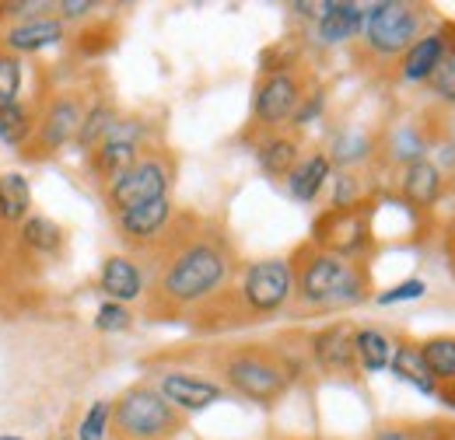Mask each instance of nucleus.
I'll return each mask as SVG.
<instances>
[{"mask_svg":"<svg viewBox=\"0 0 455 440\" xmlns=\"http://www.w3.org/2000/svg\"><path fill=\"white\" fill-rule=\"evenodd\" d=\"M449 185H452V192H455V175H452V178H449Z\"/></svg>","mask_w":455,"mask_h":440,"instance_id":"nucleus-40","label":"nucleus"},{"mask_svg":"<svg viewBox=\"0 0 455 440\" xmlns=\"http://www.w3.org/2000/svg\"><path fill=\"white\" fill-rule=\"evenodd\" d=\"M298 158H301V144L291 133H267L256 144V165H259L263 175H270V178H281L284 182L287 175H291V168L298 165Z\"/></svg>","mask_w":455,"mask_h":440,"instance_id":"nucleus-22","label":"nucleus"},{"mask_svg":"<svg viewBox=\"0 0 455 440\" xmlns=\"http://www.w3.org/2000/svg\"><path fill=\"white\" fill-rule=\"evenodd\" d=\"M375 203H361V207H347V210H323L312 220V245L340 255L350 263H368L375 255Z\"/></svg>","mask_w":455,"mask_h":440,"instance_id":"nucleus-6","label":"nucleus"},{"mask_svg":"<svg viewBox=\"0 0 455 440\" xmlns=\"http://www.w3.org/2000/svg\"><path fill=\"white\" fill-rule=\"evenodd\" d=\"M182 430L186 416L155 385H130L113 398V440H175Z\"/></svg>","mask_w":455,"mask_h":440,"instance_id":"nucleus-5","label":"nucleus"},{"mask_svg":"<svg viewBox=\"0 0 455 440\" xmlns=\"http://www.w3.org/2000/svg\"><path fill=\"white\" fill-rule=\"evenodd\" d=\"M449 46V43H445ZM427 88L445 102V106H455V50L449 46L445 56H442V63H438V70L431 74V81H427Z\"/></svg>","mask_w":455,"mask_h":440,"instance_id":"nucleus-32","label":"nucleus"},{"mask_svg":"<svg viewBox=\"0 0 455 440\" xmlns=\"http://www.w3.org/2000/svg\"><path fill=\"white\" fill-rule=\"evenodd\" d=\"M133 326V315H130V308L126 304H113V301H106L99 311H95V329L99 332H123Z\"/></svg>","mask_w":455,"mask_h":440,"instance_id":"nucleus-33","label":"nucleus"},{"mask_svg":"<svg viewBox=\"0 0 455 440\" xmlns=\"http://www.w3.org/2000/svg\"><path fill=\"white\" fill-rule=\"evenodd\" d=\"M445 50H449V46H445V32H442V25L431 28V32H424L406 53L399 56L396 81L399 84H427L431 74L438 70V63H442Z\"/></svg>","mask_w":455,"mask_h":440,"instance_id":"nucleus-16","label":"nucleus"},{"mask_svg":"<svg viewBox=\"0 0 455 440\" xmlns=\"http://www.w3.org/2000/svg\"><path fill=\"white\" fill-rule=\"evenodd\" d=\"M424 279H403L396 287H389V290H382L375 301L379 304H403V301H417V297H424Z\"/></svg>","mask_w":455,"mask_h":440,"instance_id":"nucleus-34","label":"nucleus"},{"mask_svg":"<svg viewBox=\"0 0 455 440\" xmlns=\"http://www.w3.org/2000/svg\"><path fill=\"white\" fill-rule=\"evenodd\" d=\"M116 119H119V109H116L113 102H109V98H95V102L84 109V119H81V130H77L74 144H77L84 154H92V151L102 144V137L116 126Z\"/></svg>","mask_w":455,"mask_h":440,"instance_id":"nucleus-25","label":"nucleus"},{"mask_svg":"<svg viewBox=\"0 0 455 440\" xmlns=\"http://www.w3.org/2000/svg\"><path fill=\"white\" fill-rule=\"evenodd\" d=\"M151 144V122L140 115H119L116 126L102 137V144L88 154V171L92 178L106 189L113 178H119L126 168L133 165Z\"/></svg>","mask_w":455,"mask_h":440,"instance_id":"nucleus-8","label":"nucleus"},{"mask_svg":"<svg viewBox=\"0 0 455 440\" xmlns=\"http://www.w3.org/2000/svg\"><path fill=\"white\" fill-rule=\"evenodd\" d=\"M84 109H88V102L77 91L53 95L46 112H43V122H39L32 144L25 147V154L39 161V158H50V154L63 151L67 144H74V137L81 130V119H84Z\"/></svg>","mask_w":455,"mask_h":440,"instance_id":"nucleus-10","label":"nucleus"},{"mask_svg":"<svg viewBox=\"0 0 455 440\" xmlns=\"http://www.w3.org/2000/svg\"><path fill=\"white\" fill-rule=\"evenodd\" d=\"M57 11H60V21L67 25V21H84L88 14H95L99 4H92V0H63V4H57Z\"/></svg>","mask_w":455,"mask_h":440,"instance_id":"nucleus-37","label":"nucleus"},{"mask_svg":"<svg viewBox=\"0 0 455 440\" xmlns=\"http://www.w3.org/2000/svg\"><path fill=\"white\" fill-rule=\"evenodd\" d=\"M445 192H449V175H442V168L431 158L399 168V200L413 214H431L445 200Z\"/></svg>","mask_w":455,"mask_h":440,"instance_id":"nucleus-14","label":"nucleus"},{"mask_svg":"<svg viewBox=\"0 0 455 440\" xmlns=\"http://www.w3.org/2000/svg\"><path fill=\"white\" fill-rule=\"evenodd\" d=\"M445 259H449V270L455 276V214L445 224Z\"/></svg>","mask_w":455,"mask_h":440,"instance_id":"nucleus-39","label":"nucleus"},{"mask_svg":"<svg viewBox=\"0 0 455 440\" xmlns=\"http://www.w3.org/2000/svg\"><path fill=\"white\" fill-rule=\"evenodd\" d=\"M424 440H455V420H431V423H420Z\"/></svg>","mask_w":455,"mask_h":440,"instance_id":"nucleus-38","label":"nucleus"},{"mask_svg":"<svg viewBox=\"0 0 455 440\" xmlns=\"http://www.w3.org/2000/svg\"><path fill=\"white\" fill-rule=\"evenodd\" d=\"M21 59L7 50H0V109H11L21 102Z\"/></svg>","mask_w":455,"mask_h":440,"instance_id":"nucleus-31","label":"nucleus"},{"mask_svg":"<svg viewBox=\"0 0 455 440\" xmlns=\"http://www.w3.org/2000/svg\"><path fill=\"white\" fill-rule=\"evenodd\" d=\"M323 106H326V95H323L319 88H315L312 95L305 91V98H301V106H298V112H294V119H291V122H294V126H305V122H312V119L323 112Z\"/></svg>","mask_w":455,"mask_h":440,"instance_id":"nucleus-36","label":"nucleus"},{"mask_svg":"<svg viewBox=\"0 0 455 440\" xmlns=\"http://www.w3.org/2000/svg\"><path fill=\"white\" fill-rule=\"evenodd\" d=\"M305 360L326 374V378H347L354 381L361 374L357 353H354V326L350 322H333L326 329L312 332L305 346Z\"/></svg>","mask_w":455,"mask_h":440,"instance_id":"nucleus-11","label":"nucleus"},{"mask_svg":"<svg viewBox=\"0 0 455 440\" xmlns=\"http://www.w3.org/2000/svg\"><path fill=\"white\" fill-rule=\"evenodd\" d=\"M32 210V189L28 178L18 171L0 175V227H21Z\"/></svg>","mask_w":455,"mask_h":440,"instance_id":"nucleus-24","label":"nucleus"},{"mask_svg":"<svg viewBox=\"0 0 455 440\" xmlns=\"http://www.w3.org/2000/svg\"><path fill=\"white\" fill-rule=\"evenodd\" d=\"M427 147H431V137H427L420 126H396V130H389V137H386V158L399 168L427 158Z\"/></svg>","mask_w":455,"mask_h":440,"instance_id":"nucleus-26","label":"nucleus"},{"mask_svg":"<svg viewBox=\"0 0 455 440\" xmlns=\"http://www.w3.org/2000/svg\"><path fill=\"white\" fill-rule=\"evenodd\" d=\"M155 388L182 416H196V412H204V409H211L214 402L225 398V388L218 385L211 374H193V371H162Z\"/></svg>","mask_w":455,"mask_h":440,"instance_id":"nucleus-12","label":"nucleus"},{"mask_svg":"<svg viewBox=\"0 0 455 440\" xmlns=\"http://www.w3.org/2000/svg\"><path fill=\"white\" fill-rule=\"evenodd\" d=\"M361 203H368L364 178L357 171H333V200H330V207L347 210V207H361Z\"/></svg>","mask_w":455,"mask_h":440,"instance_id":"nucleus-30","label":"nucleus"},{"mask_svg":"<svg viewBox=\"0 0 455 440\" xmlns=\"http://www.w3.org/2000/svg\"><path fill=\"white\" fill-rule=\"evenodd\" d=\"M172 182H175V158H172V151H165V147H148L119 178H113L102 189L106 192V207L113 210L116 217L123 210L155 203V200L169 196Z\"/></svg>","mask_w":455,"mask_h":440,"instance_id":"nucleus-7","label":"nucleus"},{"mask_svg":"<svg viewBox=\"0 0 455 440\" xmlns=\"http://www.w3.org/2000/svg\"><path fill=\"white\" fill-rule=\"evenodd\" d=\"M77 440H113V402L109 398H99L88 405L77 427Z\"/></svg>","mask_w":455,"mask_h":440,"instance_id":"nucleus-29","label":"nucleus"},{"mask_svg":"<svg viewBox=\"0 0 455 440\" xmlns=\"http://www.w3.org/2000/svg\"><path fill=\"white\" fill-rule=\"evenodd\" d=\"M305 98V81L294 67H277L267 70L252 91V119L249 126L256 133H281V126H287L294 119V112Z\"/></svg>","mask_w":455,"mask_h":440,"instance_id":"nucleus-9","label":"nucleus"},{"mask_svg":"<svg viewBox=\"0 0 455 440\" xmlns=\"http://www.w3.org/2000/svg\"><path fill=\"white\" fill-rule=\"evenodd\" d=\"M99 290L113 304H133L148 294V270L137 255H109L99 270Z\"/></svg>","mask_w":455,"mask_h":440,"instance_id":"nucleus-15","label":"nucleus"},{"mask_svg":"<svg viewBox=\"0 0 455 440\" xmlns=\"http://www.w3.org/2000/svg\"><path fill=\"white\" fill-rule=\"evenodd\" d=\"M393 346H396V339L389 332H382L379 326H354V353H357L361 374H382V371H389Z\"/></svg>","mask_w":455,"mask_h":440,"instance_id":"nucleus-21","label":"nucleus"},{"mask_svg":"<svg viewBox=\"0 0 455 440\" xmlns=\"http://www.w3.org/2000/svg\"><path fill=\"white\" fill-rule=\"evenodd\" d=\"M18 245L28 255H36V259H53V255H60V248H63V227L53 217L36 214V217H28L21 224Z\"/></svg>","mask_w":455,"mask_h":440,"instance_id":"nucleus-23","label":"nucleus"},{"mask_svg":"<svg viewBox=\"0 0 455 440\" xmlns=\"http://www.w3.org/2000/svg\"><path fill=\"white\" fill-rule=\"evenodd\" d=\"M389 371H393V378H399L403 385L417 388V391H424V395H438V385H435V378H431V371H427V364H424V357H420V342H417V339L399 335L396 346H393Z\"/></svg>","mask_w":455,"mask_h":440,"instance_id":"nucleus-20","label":"nucleus"},{"mask_svg":"<svg viewBox=\"0 0 455 440\" xmlns=\"http://www.w3.org/2000/svg\"><path fill=\"white\" fill-rule=\"evenodd\" d=\"M368 440H424V430L420 423H386Z\"/></svg>","mask_w":455,"mask_h":440,"instance_id":"nucleus-35","label":"nucleus"},{"mask_svg":"<svg viewBox=\"0 0 455 440\" xmlns=\"http://www.w3.org/2000/svg\"><path fill=\"white\" fill-rule=\"evenodd\" d=\"M172 220H175L172 196H162V200H155V203H144V207H133V210L116 214L113 224H116V231H119V238H123L130 248H137V252L144 255V252L169 231Z\"/></svg>","mask_w":455,"mask_h":440,"instance_id":"nucleus-13","label":"nucleus"},{"mask_svg":"<svg viewBox=\"0 0 455 440\" xmlns=\"http://www.w3.org/2000/svg\"><path fill=\"white\" fill-rule=\"evenodd\" d=\"M214 381L238 398L274 409L301 374V360L274 342H235L207 357Z\"/></svg>","mask_w":455,"mask_h":440,"instance_id":"nucleus-3","label":"nucleus"},{"mask_svg":"<svg viewBox=\"0 0 455 440\" xmlns=\"http://www.w3.org/2000/svg\"><path fill=\"white\" fill-rule=\"evenodd\" d=\"M63 35H67V25L60 18H25L4 32V50L14 56L39 53V50L60 46Z\"/></svg>","mask_w":455,"mask_h":440,"instance_id":"nucleus-19","label":"nucleus"},{"mask_svg":"<svg viewBox=\"0 0 455 440\" xmlns=\"http://www.w3.org/2000/svg\"><path fill=\"white\" fill-rule=\"evenodd\" d=\"M0 440H25V437H0Z\"/></svg>","mask_w":455,"mask_h":440,"instance_id":"nucleus-41","label":"nucleus"},{"mask_svg":"<svg viewBox=\"0 0 455 440\" xmlns=\"http://www.w3.org/2000/svg\"><path fill=\"white\" fill-rule=\"evenodd\" d=\"M291 301L305 315H330V311H347L364 304L375 287H371V270L368 263H350L340 255H330L315 248L312 241H301L291 255Z\"/></svg>","mask_w":455,"mask_h":440,"instance_id":"nucleus-2","label":"nucleus"},{"mask_svg":"<svg viewBox=\"0 0 455 440\" xmlns=\"http://www.w3.org/2000/svg\"><path fill=\"white\" fill-rule=\"evenodd\" d=\"M431 25L427 4L410 0H379L364 7V28H361V53L375 63L396 67L399 56L406 53Z\"/></svg>","mask_w":455,"mask_h":440,"instance_id":"nucleus-4","label":"nucleus"},{"mask_svg":"<svg viewBox=\"0 0 455 440\" xmlns=\"http://www.w3.org/2000/svg\"><path fill=\"white\" fill-rule=\"evenodd\" d=\"M330 178H333V161H330V154H326V151H308V154L298 158V165L291 168L284 185H287V192H291V200H298V203H315V200L323 196V189L330 185Z\"/></svg>","mask_w":455,"mask_h":440,"instance_id":"nucleus-18","label":"nucleus"},{"mask_svg":"<svg viewBox=\"0 0 455 440\" xmlns=\"http://www.w3.org/2000/svg\"><path fill=\"white\" fill-rule=\"evenodd\" d=\"M364 28V4H347V0H333L323 4L319 18H315V39L323 46H343L354 43Z\"/></svg>","mask_w":455,"mask_h":440,"instance_id":"nucleus-17","label":"nucleus"},{"mask_svg":"<svg viewBox=\"0 0 455 440\" xmlns=\"http://www.w3.org/2000/svg\"><path fill=\"white\" fill-rule=\"evenodd\" d=\"M326 154H330L333 168L340 165V171H354V165H361V161H368L375 154V140L357 133V130H347V133L337 137L333 151H326Z\"/></svg>","mask_w":455,"mask_h":440,"instance_id":"nucleus-28","label":"nucleus"},{"mask_svg":"<svg viewBox=\"0 0 455 440\" xmlns=\"http://www.w3.org/2000/svg\"><path fill=\"white\" fill-rule=\"evenodd\" d=\"M36 130H39L36 106H28V102H14L11 109H0V140H4L7 147L25 151V147L32 144Z\"/></svg>","mask_w":455,"mask_h":440,"instance_id":"nucleus-27","label":"nucleus"},{"mask_svg":"<svg viewBox=\"0 0 455 440\" xmlns=\"http://www.w3.org/2000/svg\"><path fill=\"white\" fill-rule=\"evenodd\" d=\"M144 259H151L148 318H189L238 276V255L225 227L193 214H175Z\"/></svg>","mask_w":455,"mask_h":440,"instance_id":"nucleus-1","label":"nucleus"}]
</instances>
